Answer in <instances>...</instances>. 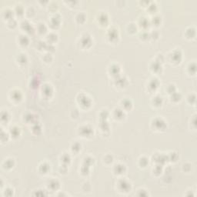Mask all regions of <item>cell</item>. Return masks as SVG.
Listing matches in <instances>:
<instances>
[{
  "label": "cell",
  "instance_id": "1",
  "mask_svg": "<svg viewBox=\"0 0 197 197\" xmlns=\"http://www.w3.org/2000/svg\"><path fill=\"white\" fill-rule=\"evenodd\" d=\"M9 100L13 103H19L23 99V94L22 92L18 89H14L9 92Z\"/></svg>",
  "mask_w": 197,
  "mask_h": 197
},
{
  "label": "cell",
  "instance_id": "2",
  "mask_svg": "<svg viewBox=\"0 0 197 197\" xmlns=\"http://www.w3.org/2000/svg\"><path fill=\"white\" fill-rule=\"evenodd\" d=\"M14 12L13 9H10L9 8H5L2 11V18L6 22L9 21L10 19H13Z\"/></svg>",
  "mask_w": 197,
  "mask_h": 197
},
{
  "label": "cell",
  "instance_id": "3",
  "mask_svg": "<svg viewBox=\"0 0 197 197\" xmlns=\"http://www.w3.org/2000/svg\"><path fill=\"white\" fill-rule=\"evenodd\" d=\"M31 25L32 24L27 19L23 20L20 23V28L24 32L26 31V32H27V33H30V31L31 32H34L35 31V28Z\"/></svg>",
  "mask_w": 197,
  "mask_h": 197
},
{
  "label": "cell",
  "instance_id": "4",
  "mask_svg": "<svg viewBox=\"0 0 197 197\" xmlns=\"http://www.w3.org/2000/svg\"><path fill=\"white\" fill-rule=\"evenodd\" d=\"M17 42L18 45L22 47H26L29 43V39L28 38V36L25 34L19 35L17 38Z\"/></svg>",
  "mask_w": 197,
  "mask_h": 197
},
{
  "label": "cell",
  "instance_id": "5",
  "mask_svg": "<svg viewBox=\"0 0 197 197\" xmlns=\"http://www.w3.org/2000/svg\"><path fill=\"white\" fill-rule=\"evenodd\" d=\"M14 166H15V161L13 159H11V158L6 159L2 163V169L5 170H9V169H12Z\"/></svg>",
  "mask_w": 197,
  "mask_h": 197
},
{
  "label": "cell",
  "instance_id": "6",
  "mask_svg": "<svg viewBox=\"0 0 197 197\" xmlns=\"http://www.w3.org/2000/svg\"><path fill=\"white\" fill-rule=\"evenodd\" d=\"M120 106L123 111L130 110L133 107V102L129 99H124L120 102Z\"/></svg>",
  "mask_w": 197,
  "mask_h": 197
},
{
  "label": "cell",
  "instance_id": "7",
  "mask_svg": "<svg viewBox=\"0 0 197 197\" xmlns=\"http://www.w3.org/2000/svg\"><path fill=\"white\" fill-rule=\"evenodd\" d=\"M150 25V20L147 19L145 16H142V17L139 18L138 22V26H137L141 27V28L143 29L142 31H146V28H148V26Z\"/></svg>",
  "mask_w": 197,
  "mask_h": 197
},
{
  "label": "cell",
  "instance_id": "8",
  "mask_svg": "<svg viewBox=\"0 0 197 197\" xmlns=\"http://www.w3.org/2000/svg\"><path fill=\"white\" fill-rule=\"evenodd\" d=\"M9 133L10 136H12L14 139H16L19 137V136L21 134V129L19 126H17V125H13V126H12L9 129Z\"/></svg>",
  "mask_w": 197,
  "mask_h": 197
},
{
  "label": "cell",
  "instance_id": "9",
  "mask_svg": "<svg viewBox=\"0 0 197 197\" xmlns=\"http://www.w3.org/2000/svg\"><path fill=\"white\" fill-rule=\"evenodd\" d=\"M13 12L14 15L18 16V17H22L23 15L25 16V9L20 4H18V5L15 6V7L14 8Z\"/></svg>",
  "mask_w": 197,
  "mask_h": 197
},
{
  "label": "cell",
  "instance_id": "10",
  "mask_svg": "<svg viewBox=\"0 0 197 197\" xmlns=\"http://www.w3.org/2000/svg\"><path fill=\"white\" fill-rule=\"evenodd\" d=\"M49 25L51 26H54V28L59 26L60 25V17L58 15H53L49 20Z\"/></svg>",
  "mask_w": 197,
  "mask_h": 197
},
{
  "label": "cell",
  "instance_id": "11",
  "mask_svg": "<svg viewBox=\"0 0 197 197\" xmlns=\"http://www.w3.org/2000/svg\"><path fill=\"white\" fill-rule=\"evenodd\" d=\"M108 34L109 35L107 36V37L110 39V41L112 42H113L114 41H116L117 39L119 38V32L116 29H113V28L110 29V30H109Z\"/></svg>",
  "mask_w": 197,
  "mask_h": 197
},
{
  "label": "cell",
  "instance_id": "12",
  "mask_svg": "<svg viewBox=\"0 0 197 197\" xmlns=\"http://www.w3.org/2000/svg\"><path fill=\"white\" fill-rule=\"evenodd\" d=\"M99 17L97 18V20H98V23H99L100 25H106V23H108V15L106 13V12H103L102 13L98 14Z\"/></svg>",
  "mask_w": 197,
  "mask_h": 197
},
{
  "label": "cell",
  "instance_id": "13",
  "mask_svg": "<svg viewBox=\"0 0 197 197\" xmlns=\"http://www.w3.org/2000/svg\"><path fill=\"white\" fill-rule=\"evenodd\" d=\"M16 63L19 65H25L27 63V56L26 54L24 53H19V55L16 56V59H15Z\"/></svg>",
  "mask_w": 197,
  "mask_h": 197
},
{
  "label": "cell",
  "instance_id": "14",
  "mask_svg": "<svg viewBox=\"0 0 197 197\" xmlns=\"http://www.w3.org/2000/svg\"><path fill=\"white\" fill-rule=\"evenodd\" d=\"M125 170V166L123 164H116L114 166L113 172L116 175H122Z\"/></svg>",
  "mask_w": 197,
  "mask_h": 197
},
{
  "label": "cell",
  "instance_id": "15",
  "mask_svg": "<svg viewBox=\"0 0 197 197\" xmlns=\"http://www.w3.org/2000/svg\"><path fill=\"white\" fill-rule=\"evenodd\" d=\"M10 120V115L7 110H2L1 112V122L2 124L6 123L7 124Z\"/></svg>",
  "mask_w": 197,
  "mask_h": 197
},
{
  "label": "cell",
  "instance_id": "16",
  "mask_svg": "<svg viewBox=\"0 0 197 197\" xmlns=\"http://www.w3.org/2000/svg\"><path fill=\"white\" fill-rule=\"evenodd\" d=\"M152 104L155 107H160L163 104V98L159 96H155L152 99Z\"/></svg>",
  "mask_w": 197,
  "mask_h": 197
},
{
  "label": "cell",
  "instance_id": "17",
  "mask_svg": "<svg viewBox=\"0 0 197 197\" xmlns=\"http://www.w3.org/2000/svg\"><path fill=\"white\" fill-rule=\"evenodd\" d=\"M36 31V32H38L39 34H44V33H46V31H47V27H46L45 23H39L38 25H37Z\"/></svg>",
  "mask_w": 197,
  "mask_h": 197
},
{
  "label": "cell",
  "instance_id": "18",
  "mask_svg": "<svg viewBox=\"0 0 197 197\" xmlns=\"http://www.w3.org/2000/svg\"><path fill=\"white\" fill-rule=\"evenodd\" d=\"M17 20H16L15 18L6 22V26H7L8 28H9V29H14L15 27H17Z\"/></svg>",
  "mask_w": 197,
  "mask_h": 197
},
{
  "label": "cell",
  "instance_id": "19",
  "mask_svg": "<svg viewBox=\"0 0 197 197\" xmlns=\"http://www.w3.org/2000/svg\"><path fill=\"white\" fill-rule=\"evenodd\" d=\"M85 19H86V17H85V15L83 12H80L76 16V21L80 24H82V23H85Z\"/></svg>",
  "mask_w": 197,
  "mask_h": 197
},
{
  "label": "cell",
  "instance_id": "20",
  "mask_svg": "<svg viewBox=\"0 0 197 197\" xmlns=\"http://www.w3.org/2000/svg\"><path fill=\"white\" fill-rule=\"evenodd\" d=\"M137 27L138 26H136V24H135V23H129V24L127 26V32H129L130 34L135 33V32H136Z\"/></svg>",
  "mask_w": 197,
  "mask_h": 197
},
{
  "label": "cell",
  "instance_id": "21",
  "mask_svg": "<svg viewBox=\"0 0 197 197\" xmlns=\"http://www.w3.org/2000/svg\"><path fill=\"white\" fill-rule=\"evenodd\" d=\"M150 80H151V81H150V83H149V89H152V91H153V90L155 91V89L159 87V82H158V80L157 79H155V82H154V84H153V78Z\"/></svg>",
  "mask_w": 197,
  "mask_h": 197
},
{
  "label": "cell",
  "instance_id": "22",
  "mask_svg": "<svg viewBox=\"0 0 197 197\" xmlns=\"http://www.w3.org/2000/svg\"><path fill=\"white\" fill-rule=\"evenodd\" d=\"M160 23H161V17H159V16H158V15H153L152 18L150 19V24L157 25V26H159Z\"/></svg>",
  "mask_w": 197,
  "mask_h": 197
},
{
  "label": "cell",
  "instance_id": "23",
  "mask_svg": "<svg viewBox=\"0 0 197 197\" xmlns=\"http://www.w3.org/2000/svg\"><path fill=\"white\" fill-rule=\"evenodd\" d=\"M123 111V109H116L114 110V118L116 119V120H120V119H123V118H124V116H120V112Z\"/></svg>",
  "mask_w": 197,
  "mask_h": 197
},
{
  "label": "cell",
  "instance_id": "24",
  "mask_svg": "<svg viewBox=\"0 0 197 197\" xmlns=\"http://www.w3.org/2000/svg\"><path fill=\"white\" fill-rule=\"evenodd\" d=\"M67 160L69 162L71 160L70 157H69V155L68 154H65V155H63V156H61V161L63 162V165L66 166V164H68L69 162H67Z\"/></svg>",
  "mask_w": 197,
  "mask_h": 197
}]
</instances>
